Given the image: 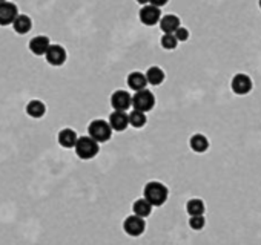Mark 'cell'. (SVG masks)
I'll use <instances>...</instances> for the list:
<instances>
[{
	"instance_id": "cell-29",
	"label": "cell",
	"mask_w": 261,
	"mask_h": 245,
	"mask_svg": "<svg viewBox=\"0 0 261 245\" xmlns=\"http://www.w3.org/2000/svg\"><path fill=\"white\" fill-rule=\"evenodd\" d=\"M0 2H5V0H0Z\"/></svg>"
},
{
	"instance_id": "cell-13",
	"label": "cell",
	"mask_w": 261,
	"mask_h": 245,
	"mask_svg": "<svg viewBox=\"0 0 261 245\" xmlns=\"http://www.w3.org/2000/svg\"><path fill=\"white\" fill-rule=\"evenodd\" d=\"M128 86L131 91L134 92H138V91H143L146 89L147 86V80H146V75L143 72H138V71H134L128 75Z\"/></svg>"
},
{
	"instance_id": "cell-16",
	"label": "cell",
	"mask_w": 261,
	"mask_h": 245,
	"mask_svg": "<svg viewBox=\"0 0 261 245\" xmlns=\"http://www.w3.org/2000/svg\"><path fill=\"white\" fill-rule=\"evenodd\" d=\"M146 80H147V85H152V86H159L165 81V72L162 68L159 66H151L146 71Z\"/></svg>"
},
{
	"instance_id": "cell-6",
	"label": "cell",
	"mask_w": 261,
	"mask_h": 245,
	"mask_svg": "<svg viewBox=\"0 0 261 245\" xmlns=\"http://www.w3.org/2000/svg\"><path fill=\"white\" fill-rule=\"evenodd\" d=\"M138 17H140V22L146 26H154L160 22L162 19V10L159 7H154L151 4L147 5H143L140 13H138Z\"/></svg>"
},
{
	"instance_id": "cell-25",
	"label": "cell",
	"mask_w": 261,
	"mask_h": 245,
	"mask_svg": "<svg viewBox=\"0 0 261 245\" xmlns=\"http://www.w3.org/2000/svg\"><path fill=\"white\" fill-rule=\"evenodd\" d=\"M174 35H175V38L178 40V42H186V40L189 38V31L186 29V28H183V26H178L175 29Z\"/></svg>"
},
{
	"instance_id": "cell-19",
	"label": "cell",
	"mask_w": 261,
	"mask_h": 245,
	"mask_svg": "<svg viewBox=\"0 0 261 245\" xmlns=\"http://www.w3.org/2000/svg\"><path fill=\"white\" fill-rule=\"evenodd\" d=\"M189 146H191V149H192L194 152H197V153H204V152L209 149V140H207L204 135H201V134H195V135L191 137Z\"/></svg>"
},
{
	"instance_id": "cell-21",
	"label": "cell",
	"mask_w": 261,
	"mask_h": 245,
	"mask_svg": "<svg viewBox=\"0 0 261 245\" xmlns=\"http://www.w3.org/2000/svg\"><path fill=\"white\" fill-rule=\"evenodd\" d=\"M132 210H134V215H137L140 218H147L152 212V206L143 198V199H137L132 204Z\"/></svg>"
},
{
	"instance_id": "cell-14",
	"label": "cell",
	"mask_w": 261,
	"mask_h": 245,
	"mask_svg": "<svg viewBox=\"0 0 261 245\" xmlns=\"http://www.w3.org/2000/svg\"><path fill=\"white\" fill-rule=\"evenodd\" d=\"M77 138H79L77 134L74 132L72 129H62L59 132V137H57L59 144L62 147H65V149H72L74 146H76V143H77Z\"/></svg>"
},
{
	"instance_id": "cell-11",
	"label": "cell",
	"mask_w": 261,
	"mask_h": 245,
	"mask_svg": "<svg viewBox=\"0 0 261 245\" xmlns=\"http://www.w3.org/2000/svg\"><path fill=\"white\" fill-rule=\"evenodd\" d=\"M109 126L116 132H123L128 129L129 126V119H128V113L125 110H114L109 115Z\"/></svg>"
},
{
	"instance_id": "cell-23",
	"label": "cell",
	"mask_w": 261,
	"mask_h": 245,
	"mask_svg": "<svg viewBox=\"0 0 261 245\" xmlns=\"http://www.w3.org/2000/svg\"><path fill=\"white\" fill-rule=\"evenodd\" d=\"M178 46V40L175 38L174 34H165L162 37V48L166 51H172Z\"/></svg>"
},
{
	"instance_id": "cell-1",
	"label": "cell",
	"mask_w": 261,
	"mask_h": 245,
	"mask_svg": "<svg viewBox=\"0 0 261 245\" xmlns=\"http://www.w3.org/2000/svg\"><path fill=\"white\" fill-rule=\"evenodd\" d=\"M168 196H169L168 187L159 181L147 182L143 189V198L151 204L152 207H162L168 201Z\"/></svg>"
},
{
	"instance_id": "cell-20",
	"label": "cell",
	"mask_w": 261,
	"mask_h": 245,
	"mask_svg": "<svg viewBox=\"0 0 261 245\" xmlns=\"http://www.w3.org/2000/svg\"><path fill=\"white\" fill-rule=\"evenodd\" d=\"M128 119H129V126L135 128V129H141L146 126L147 122V118H146V112H141V110H131L128 113Z\"/></svg>"
},
{
	"instance_id": "cell-5",
	"label": "cell",
	"mask_w": 261,
	"mask_h": 245,
	"mask_svg": "<svg viewBox=\"0 0 261 245\" xmlns=\"http://www.w3.org/2000/svg\"><path fill=\"white\" fill-rule=\"evenodd\" d=\"M252 88H253L252 78L244 72L235 74L231 80V89L237 95H246L252 91Z\"/></svg>"
},
{
	"instance_id": "cell-4",
	"label": "cell",
	"mask_w": 261,
	"mask_h": 245,
	"mask_svg": "<svg viewBox=\"0 0 261 245\" xmlns=\"http://www.w3.org/2000/svg\"><path fill=\"white\" fill-rule=\"evenodd\" d=\"M154 106H155V97L151 91L143 89L132 95V107L137 110L149 112L154 109Z\"/></svg>"
},
{
	"instance_id": "cell-8",
	"label": "cell",
	"mask_w": 261,
	"mask_h": 245,
	"mask_svg": "<svg viewBox=\"0 0 261 245\" xmlns=\"http://www.w3.org/2000/svg\"><path fill=\"white\" fill-rule=\"evenodd\" d=\"M111 104H113L114 110H128L129 107H132V95L126 91H116L113 95H111Z\"/></svg>"
},
{
	"instance_id": "cell-3",
	"label": "cell",
	"mask_w": 261,
	"mask_h": 245,
	"mask_svg": "<svg viewBox=\"0 0 261 245\" xmlns=\"http://www.w3.org/2000/svg\"><path fill=\"white\" fill-rule=\"evenodd\" d=\"M74 147H76V153L80 159H92L94 156H97L100 144L88 135V137H79Z\"/></svg>"
},
{
	"instance_id": "cell-7",
	"label": "cell",
	"mask_w": 261,
	"mask_h": 245,
	"mask_svg": "<svg viewBox=\"0 0 261 245\" xmlns=\"http://www.w3.org/2000/svg\"><path fill=\"white\" fill-rule=\"evenodd\" d=\"M123 228L129 236H140V234H143V231L146 228L144 218H140L137 215H131L125 219Z\"/></svg>"
},
{
	"instance_id": "cell-17",
	"label": "cell",
	"mask_w": 261,
	"mask_h": 245,
	"mask_svg": "<svg viewBox=\"0 0 261 245\" xmlns=\"http://www.w3.org/2000/svg\"><path fill=\"white\" fill-rule=\"evenodd\" d=\"M11 25L17 34H28L32 28V20L26 14H17V17Z\"/></svg>"
},
{
	"instance_id": "cell-26",
	"label": "cell",
	"mask_w": 261,
	"mask_h": 245,
	"mask_svg": "<svg viewBox=\"0 0 261 245\" xmlns=\"http://www.w3.org/2000/svg\"><path fill=\"white\" fill-rule=\"evenodd\" d=\"M168 2H169V0H149V4L154 5V7H159V8L168 5Z\"/></svg>"
},
{
	"instance_id": "cell-22",
	"label": "cell",
	"mask_w": 261,
	"mask_h": 245,
	"mask_svg": "<svg viewBox=\"0 0 261 245\" xmlns=\"http://www.w3.org/2000/svg\"><path fill=\"white\" fill-rule=\"evenodd\" d=\"M206 210L204 207V202L198 198H194V199H189L188 204H186V212H188L191 216H198V215H203Z\"/></svg>"
},
{
	"instance_id": "cell-28",
	"label": "cell",
	"mask_w": 261,
	"mask_h": 245,
	"mask_svg": "<svg viewBox=\"0 0 261 245\" xmlns=\"http://www.w3.org/2000/svg\"><path fill=\"white\" fill-rule=\"evenodd\" d=\"M258 7H259V10H261V0H258Z\"/></svg>"
},
{
	"instance_id": "cell-15",
	"label": "cell",
	"mask_w": 261,
	"mask_h": 245,
	"mask_svg": "<svg viewBox=\"0 0 261 245\" xmlns=\"http://www.w3.org/2000/svg\"><path fill=\"white\" fill-rule=\"evenodd\" d=\"M160 29L165 32V34H174L175 32V29L178 28V26H181L180 23V19L177 17V16H174V14H166V16H163L162 19H160Z\"/></svg>"
},
{
	"instance_id": "cell-9",
	"label": "cell",
	"mask_w": 261,
	"mask_h": 245,
	"mask_svg": "<svg viewBox=\"0 0 261 245\" xmlns=\"http://www.w3.org/2000/svg\"><path fill=\"white\" fill-rule=\"evenodd\" d=\"M19 10L13 2H0V26H8L14 22V19L17 17Z\"/></svg>"
},
{
	"instance_id": "cell-27",
	"label": "cell",
	"mask_w": 261,
	"mask_h": 245,
	"mask_svg": "<svg viewBox=\"0 0 261 245\" xmlns=\"http://www.w3.org/2000/svg\"><path fill=\"white\" fill-rule=\"evenodd\" d=\"M137 4H140L143 7V5H147L149 4V0H137Z\"/></svg>"
},
{
	"instance_id": "cell-2",
	"label": "cell",
	"mask_w": 261,
	"mask_h": 245,
	"mask_svg": "<svg viewBox=\"0 0 261 245\" xmlns=\"http://www.w3.org/2000/svg\"><path fill=\"white\" fill-rule=\"evenodd\" d=\"M88 135L92 140H95L98 144H101V143H106L111 140V137H113V129H111L108 121L94 119L89 122V126H88Z\"/></svg>"
},
{
	"instance_id": "cell-12",
	"label": "cell",
	"mask_w": 261,
	"mask_h": 245,
	"mask_svg": "<svg viewBox=\"0 0 261 245\" xmlns=\"http://www.w3.org/2000/svg\"><path fill=\"white\" fill-rule=\"evenodd\" d=\"M29 51L37 55V57H40V55H45L48 48L51 46V42H49V38L46 35H35L31 38V42H29Z\"/></svg>"
},
{
	"instance_id": "cell-10",
	"label": "cell",
	"mask_w": 261,
	"mask_h": 245,
	"mask_svg": "<svg viewBox=\"0 0 261 245\" xmlns=\"http://www.w3.org/2000/svg\"><path fill=\"white\" fill-rule=\"evenodd\" d=\"M45 58H46L48 65L59 68V66H62L66 62V51L60 45H51L48 48L46 54H45Z\"/></svg>"
},
{
	"instance_id": "cell-24",
	"label": "cell",
	"mask_w": 261,
	"mask_h": 245,
	"mask_svg": "<svg viewBox=\"0 0 261 245\" xmlns=\"http://www.w3.org/2000/svg\"><path fill=\"white\" fill-rule=\"evenodd\" d=\"M204 224H206V221H204V216L203 215H198V216H191V219H189V227L192 228V230H201L203 227H204Z\"/></svg>"
},
{
	"instance_id": "cell-18",
	"label": "cell",
	"mask_w": 261,
	"mask_h": 245,
	"mask_svg": "<svg viewBox=\"0 0 261 245\" xmlns=\"http://www.w3.org/2000/svg\"><path fill=\"white\" fill-rule=\"evenodd\" d=\"M26 113L31 116V118H42L45 113H46V106L43 101L40 100H31L28 104H26Z\"/></svg>"
}]
</instances>
